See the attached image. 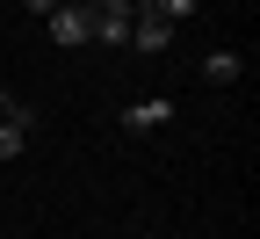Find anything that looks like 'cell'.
Segmentation results:
<instances>
[{
	"label": "cell",
	"instance_id": "cell-1",
	"mask_svg": "<svg viewBox=\"0 0 260 239\" xmlns=\"http://www.w3.org/2000/svg\"><path fill=\"white\" fill-rule=\"evenodd\" d=\"M44 22H51V37H58L65 51H73V44H94V8H80V0H65V8L44 15Z\"/></svg>",
	"mask_w": 260,
	"mask_h": 239
},
{
	"label": "cell",
	"instance_id": "cell-2",
	"mask_svg": "<svg viewBox=\"0 0 260 239\" xmlns=\"http://www.w3.org/2000/svg\"><path fill=\"white\" fill-rule=\"evenodd\" d=\"M174 44V22H159L152 8H138V22H130V51H145V58H159Z\"/></svg>",
	"mask_w": 260,
	"mask_h": 239
},
{
	"label": "cell",
	"instance_id": "cell-3",
	"mask_svg": "<svg viewBox=\"0 0 260 239\" xmlns=\"http://www.w3.org/2000/svg\"><path fill=\"white\" fill-rule=\"evenodd\" d=\"M130 22H138V8L109 0V8H94V37H102V44H130Z\"/></svg>",
	"mask_w": 260,
	"mask_h": 239
},
{
	"label": "cell",
	"instance_id": "cell-4",
	"mask_svg": "<svg viewBox=\"0 0 260 239\" xmlns=\"http://www.w3.org/2000/svg\"><path fill=\"white\" fill-rule=\"evenodd\" d=\"M123 123H130V130H159V123H174V101H167V94L130 101V109H123Z\"/></svg>",
	"mask_w": 260,
	"mask_h": 239
},
{
	"label": "cell",
	"instance_id": "cell-5",
	"mask_svg": "<svg viewBox=\"0 0 260 239\" xmlns=\"http://www.w3.org/2000/svg\"><path fill=\"white\" fill-rule=\"evenodd\" d=\"M29 123H37V116H29V109H22V101H15V109H8V116H0V160H15V152L29 145Z\"/></svg>",
	"mask_w": 260,
	"mask_h": 239
},
{
	"label": "cell",
	"instance_id": "cell-6",
	"mask_svg": "<svg viewBox=\"0 0 260 239\" xmlns=\"http://www.w3.org/2000/svg\"><path fill=\"white\" fill-rule=\"evenodd\" d=\"M239 73H246V58H239V51H210V58H203V80H217V87H232Z\"/></svg>",
	"mask_w": 260,
	"mask_h": 239
},
{
	"label": "cell",
	"instance_id": "cell-7",
	"mask_svg": "<svg viewBox=\"0 0 260 239\" xmlns=\"http://www.w3.org/2000/svg\"><path fill=\"white\" fill-rule=\"evenodd\" d=\"M195 8H203V0H152V15H159V22H188Z\"/></svg>",
	"mask_w": 260,
	"mask_h": 239
},
{
	"label": "cell",
	"instance_id": "cell-8",
	"mask_svg": "<svg viewBox=\"0 0 260 239\" xmlns=\"http://www.w3.org/2000/svg\"><path fill=\"white\" fill-rule=\"evenodd\" d=\"M22 8H37V15H58V8H65V0H22Z\"/></svg>",
	"mask_w": 260,
	"mask_h": 239
},
{
	"label": "cell",
	"instance_id": "cell-9",
	"mask_svg": "<svg viewBox=\"0 0 260 239\" xmlns=\"http://www.w3.org/2000/svg\"><path fill=\"white\" fill-rule=\"evenodd\" d=\"M8 109H15V94H8V87H0V116H8Z\"/></svg>",
	"mask_w": 260,
	"mask_h": 239
},
{
	"label": "cell",
	"instance_id": "cell-10",
	"mask_svg": "<svg viewBox=\"0 0 260 239\" xmlns=\"http://www.w3.org/2000/svg\"><path fill=\"white\" fill-rule=\"evenodd\" d=\"M80 8H109V0H80Z\"/></svg>",
	"mask_w": 260,
	"mask_h": 239
},
{
	"label": "cell",
	"instance_id": "cell-11",
	"mask_svg": "<svg viewBox=\"0 0 260 239\" xmlns=\"http://www.w3.org/2000/svg\"><path fill=\"white\" fill-rule=\"evenodd\" d=\"M123 8H152V0H123Z\"/></svg>",
	"mask_w": 260,
	"mask_h": 239
}]
</instances>
